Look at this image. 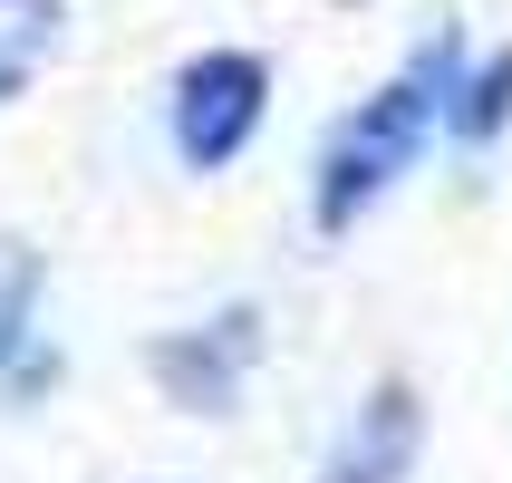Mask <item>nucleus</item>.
I'll list each match as a JSON object with an SVG mask.
<instances>
[{
    "label": "nucleus",
    "mask_w": 512,
    "mask_h": 483,
    "mask_svg": "<svg viewBox=\"0 0 512 483\" xmlns=\"http://www.w3.org/2000/svg\"><path fill=\"white\" fill-rule=\"evenodd\" d=\"M455 97H464L455 39H435V49L406 58V78H387L368 107L329 136V155H319V223H329V232L358 223V213H368V203L387 194L416 155H426L435 126H455Z\"/></svg>",
    "instance_id": "nucleus-1"
},
{
    "label": "nucleus",
    "mask_w": 512,
    "mask_h": 483,
    "mask_svg": "<svg viewBox=\"0 0 512 483\" xmlns=\"http://www.w3.org/2000/svg\"><path fill=\"white\" fill-rule=\"evenodd\" d=\"M261 58H242V49H213V58H194L184 78H174V155L184 165H232L242 145H252V126H261Z\"/></svg>",
    "instance_id": "nucleus-2"
},
{
    "label": "nucleus",
    "mask_w": 512,
    "mask_h": 483,
    "mask_svg": "<svg viewBox=\"0 0 512 483\" xmlns=\"http://www.w3.org/2000/svg\"><path fill=\"white\" fill-rule=\"evenodd\" d=\"M242 368H252V310L213 319V339H165L155 348V377H165L184 406H232V387H242Z\"/></svg>",
    "instance_id": "nucleus-3"
},
{
    "label": "nucleus",
    "mask_w": 512,
    "mask_h": 483,
    "mask_svg": "<svg viewBox=\"0 0 512 483\" xmlns=\"http://www.w3.org/2000/svg\"><path fill=\"white\" fill-rule=\"evenodd\" d=\"M39 377H58L49 339H39V252L0 242V397H29Z\"/></svg>",
    "instance_id": "nucleus-4"
},
{
    "label": "nucleus",
    "mask_w": 512,
    "mask_h": 483,
    "mask_svg": "<svg viewBox=\"0 0 512 483\" xmlns=\"http://www.w3.org/2000/svg\"><path fill=\"white\" fill-rule=\"evenodd\" d=\"M406 455H416V406H406V387H387V397L358 406V426L339 435V455H329L319 483H397Z\"/></svg>",
    "instance_id": "nucleus-5"
},
{
    "label": "nucleus",
    "mask_w": 512,
    "mask_h": 483,
    "mask_svg": "<svg viewBox=\"0 0 512 483\" xmlns=\"http://www.w3.org/2000/svg\"><path fill=\"white\" fill-rule=\"evenodd\" d=\"M503 116H512V58H493L484 78H474V87L455 97V136H493Z\"/></svg>",
    "instance_id": "nucleus-6"
}]
</instances>
